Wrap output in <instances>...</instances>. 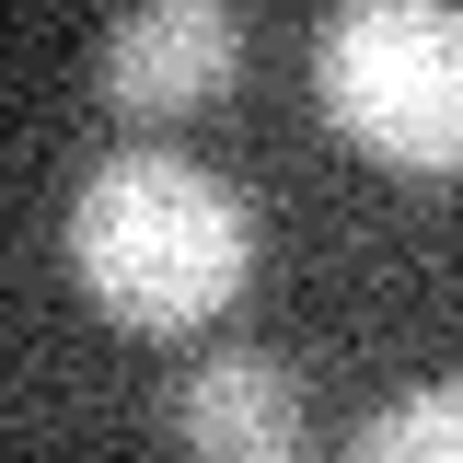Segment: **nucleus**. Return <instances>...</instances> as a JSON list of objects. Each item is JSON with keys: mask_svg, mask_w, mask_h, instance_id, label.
Listing matches in <instances>:
<instances>
[{"mask_svg": "<svg viewBox=\"0 0 463 463\" xmlns=\"http://www.w3.org/2000/svg\"><path fill=\"white\" fill-rule=\"evenodd\" d=\"M58 255L81 301L128 336H197L255 279V209L185 151H105L70 185Z\"/></svg>", "mask_w": 463, "mask_h": 463, "instance_id": "obj_1", "label": "nucleus"}, {"mask_svg": "<svg viewBox=\"0 0 463 463\" xmlns=\"http://www.w3.org/2000/svg\"><path fill=\"white\" fill-rule=\"evenodd\" d=\"M313 105L383 174H463V12L452 0H347L313 35Z\"/></svg>", "mask_w": 463, "mask_h": 463, "instance_id": "obj_2", "label": "nucleus"}, {"mask_svg": "<svg viewBox=\"0 0 463 463\" xmlns=\"http://www.w3.org/2000/svg\"><path fill=\"white\" fill-rule=\"evenodd\" d=\"M232 70H243V12L163 0V12H128L105 35V105L116 116H185V105H209Z\"/></svg>", "mask_w": 463, "mask_h": 463, "instance_id": "obj_3", "label": "nucleus"}, {"mask_svg": "<svg viewBox=\"0 0 463 463\" xmlns=\"http://www.w3.org/2000/svg\"><path fill=\"white\" fill-rule=\"evenodd\" d=\"M174 440L197 463H301L313 429H301V383L267 347H221L174 383Z\"/></svg>", "mask_w": 463, "mask_h": 463, "instance_id": "obj_4", "label": "nucleus"}, {"mask_svg": "<svg viewBox=\"0 0 463 463\" xmlns=\"http://www.w3.org/2000/svg\"><path fill=\"white\" fill-rule=\"evenodd\" d=\"M336 463H463V383H417V394H383L359 429H347Z\"/></svg>", "mask_w": 463, "mask_h": 463, "instance_id": "obj_5", "label": "nucleus"}]
</instances>
